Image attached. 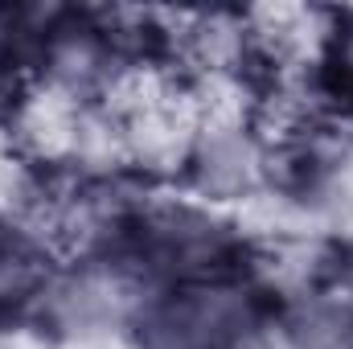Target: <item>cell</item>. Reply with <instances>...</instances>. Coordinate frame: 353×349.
<instances>
[{"label": "cell", "mask_w": 353, "mask_h": 349, "mask_svg": "<svg viewBox=\"0 0 353 349\" xmlns=\"http://www.w3.org/2000/svg\"><path fill=\"white\" fill-rule=\"evenodd\" d=\"M251 333V296L222 279L189 283L140 312V349H243Z\"/></svg>", "instance_id": "6da1fadb"}, {"label": "cell", "mask_w": 353, "mask_h": 349, "mask_svg": "<svg viewBox=\"0 0 353 349\" xmlns=\"http://www.w3.org/2000/svg\"><path fill=\"white\" fill-rule=\"evenodd\" d=\"M259 165H263V152L243 128L210 132L193 157L197 185L214 197H234V193L251 189V181L259 177Z\"/></svg>", "instance_id": "7a4b0ae2"}, {"label": "cell", "mask_w": 353, "mask_h": 349, "mask_svg": "<svg viewBox=\"0 0 353 349\" xmlns=\"http://www.w3.org/2000/svg\"><path fill=\"white\" fill-rule=\"evenodd\" d=\"M329 70L345 90H353V12L337 17L329 29Z\"/></svg>", "instance_id": "3957f363"}]
</instances>
